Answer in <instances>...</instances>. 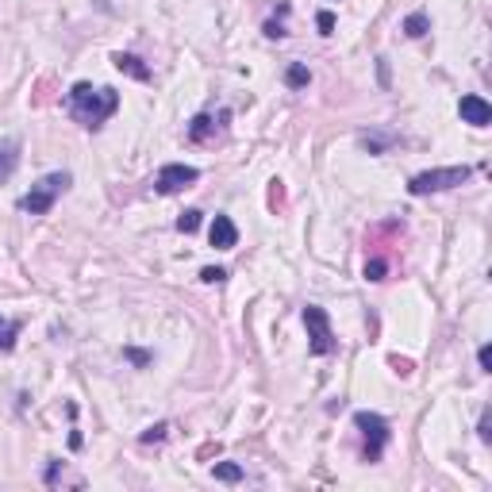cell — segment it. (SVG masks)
Returning <instances> with one entry per match:
<instances>
[{"label": "cell", "mask_w": 492, "mask_h": 492, "mask_svg": "<svg viewBox=\"0 0 492 492\" xmlns=\"http://www.w3.org/2000/svg\"><path fill=\"white\" fill-rule=\"evenodd\" d=\"M477 434H481V442H492V416H489V412L481 416V427H477Z\"/></svg>", "instance_id": "obj_25"}, {"label": "cell", "mask_w": 492, "mask_h": 492, "mask_svg": "<svg viewBox=\"0 0 492 492\" xmlns=\"http://www.w3.org/2000/svg\"><path fill=\"white\" fill-rule=\"evenodd\" d=\"M16 162H19V142L16 139L0 142V181H8L16 173Z\"/></svg>", "instance_id": "obj_11"}, {"label": "cell", "mask_w": 492, "mask_h": 492, "mask_svg": "<svg viewBox=\"0 0 492 492\" xmlns=\"http://www.w3.org/2000/svg\"><path fill=\"white\" fill-rule=\"evenodd\" d=\"M377 77H381V89H389V58H377Z\"/></svg>", "instance_id": "obj_27"}, {"label": "cell", "mask_w": 492, "mask_h": 492, "mask_svg": "<svg viewBox=\"0 0 492 492\" xmlns=\"http://www.w3.org/2000/svg\"><path fill=\"white\" fill-rule=\"evenodd\" d=\"M473 169L469 166H446V169H427V173H416L408 181L412 196H431V192H446V189H458V185L469 181Z\"/></svg>", "instance_id": "obj_3"}, {"label": "cell", "mask_w": 492, "mask_h": 492, "mask_svg": "<svg viewBox=\"0 0 492 492\" xmlns=\"http://www.w3.org/2000/svg\"><path fill=\"white\" fill-rule=\"evenodd\" d=\"M201 181V169L196 166H181V162H169V166L158 169V177H154V192H162V196H173V192H185L189 185Z\"/></svg>", "instance_id": "obj_6"}, {"label": "cell", "mask_w": 492, "mask_h": 492, "mask_svg": "<svg viewBox=\"0 0 492 492\" xmlns=\"http://www.w3.org/2000/svg\"><path fill=\"white\" fill-rule=\"evenodd\" d=\"M208 239H212L216 251H235V246H239V227L231 223V216H216L208 227Z\"/></svg>", "instance_id": "obj_8"}, {"label": "cell", "mask_w": 492, "mask_h": 492, "mask_svg": "<svg viewBox=\"0 0 492 492\" xmlns=\"http://www.w3.org/2000/svg\"><path fill=\"white\" fill-rule=\"evenodd\" d=\"M458 112H461V119L473 124V127H489L492 124V104L484 101V96H477V92H466V96H461Z\"/></svg>", "instance_id": "obj_7"}, {"label": "cell", "mask_w": 492, "mask_h": 492, "mask_svg": "<svg viewBox=\"0 0 492 492\" xmlns=\"http://www.w3.org/2000/svg\"><path fill=\"white\" fill-rule=\"evenodd\" d=\"M127 358H131L135 362V366H151V354H146V350H135V346H127Z\"/></svg>", "instance_id": "obj_24"}, {"label": "cell", "mask_w": 492, "mask_h": 492, "mask_svg": "<svg viewBox=\"0 0 492 492\" xmlns=\"http://www.w3.org/2000/svg\"><path fill=\"white\" fill-rule=\"evenodd\" d=\"M212 473H216V481H227V484L242 481V466H239V461H219V466H212Z\"/></svg>", "instance_id": "obj_15"}, {"label": "cell", "mask_w": 492, "mask_h": 492, "mask_svg": "<svg viewBox=\"0 0 492 492\" xmlns=\"http://www.w3.org/2000/svg\"><path fill=\"white\" fill-rule=\"evenodd\" d=\"M69 185H74V173H69V169H54V173H46L42 181H35L31 192L19 196V212H27V216H46Z\"/></svg>", "instance_id": "obj_2"}, {"label": "cell", "mask_w": 492, "mask_h": 492, "mask_svg": "<svg viewBox=\"0 0 492 492\" xmlns=\"http://www.w3.org/2000/svg\"><path fill=\"white\" fill-rule=\"evenodd\" d=\"M358 139H362V146H366L369 154H384L392 142H396V135L392 131H362Z\"/></svg>", "instance_id": "obj_12"}, {"label": "cell", "mask_w": 492, "mask_h": 492, "mask_svg": "<svg viewBox=\"0 0 492 492\" xmlns=\"http://www.w3.org/2000/svg\"><path fill=\"white\" fill-rule=\"evenodd\" d=\"M477 362H481V369L489 373L492 369V346H481V350H477Z\"/></svg>", "instance_id": "obj_26"}, {"label": "cell", "mask_w": 492, "mask_h": 492, "mask_svg": "<svg viewBox=\"0 0 492 492\" xmlns=\"http://www.w3.org/2000/svg\"><path fill=\"white\" fill-rule=\"evenodd\" d=\"M304 327H308L312 354H316V358L339 350V339L331 334V319H327V312L319 308V304H308V308H304Z\"/></svg>", "instance_id": "obj_5"}, {"label": "cell", "mask_w": 492, "mask_h": 492, "mask_svg": "<svg viewBox=\"0 0 492 492\" xmlns=\"http://www.w3.org/2000/svg\"><path fill=\"white\" fill-rule=\"evenodd\" d=\"M112 62H116V69H124V74H131L135 81H151V66H142V58H135V54H112Z\"/></svg>", "instance_id": "obj_10"}, {"label": "cell", "mask_w": 492, "mask_h": 492, "mask_svg": "<svg viewBox=\"0 0 492 492\" xmlns=\"http://www.w3.org/2000/svg\"><path fill=\"white\" fill-rule=\"evenodd\" d=\"M169 434V423H154V427H146V431L139 434V442L142 446H154V442H162Z\"/></svg>", "instance_id": "obj_20"}, {"label": "cell", "mask_w": 492, "mask_h": 492, "mask_svg": "<svg viewBox=\"0 0 492 492\" xmlns=\"http://www.w3.org/2000/svg\"><path fill=\"white\" fill-rule=\"evenodd\" d=\"M58 469H62V461H51V469H46V481H51V484L58 481Z\"/></svg>", "instance_id": "obj_29"}, {"label": "cell", "mask_w": 492, "mask_h": 492, "mask_svg": "<svg viewBox=\"0 0 492 492\" xmlns=\"http://www.w3.org/2000/svg\"><path fill=\"white\" fill-rule=\"evenodd\" d=\"M285 16H289V4H281V8H277V16L273 19H266V27H262V31H266V39H285Z\"/></svg>", "instance_id": "obj_14"}, {"label": "cell", "mask_w": 492, "mask_h": 492, "mask_svg": "<svg viewBox=\"0 0 492 492\" xmlns=\"http://www.w3.org/2000/svg\"><path fill=\"white\" fill-rule=\"evenodd\" d=\"M389 277V262L381 258V254H373V258L366 262V281H384Z\"/></svg>", "instance_id": "obj_17"}, {"label": "cell", "mask_w": 492, "mask_h": 492, "mask_svg": "<svg viewBox=\"0 0 492 492\" xmlns=\"http://www.w3.org/2000/svg\"><path fill=\"white\" fill-rule=\"evenodd\" d=\"M227 119H231V112H227L219 124H216V116H212V112H201V116H192V119H189V142H208L212 135H216L219 127L227 124Z\"/></svg>", "instance_id": "obj_9"}, {"label": "cell", "mask_w": 492, "mask_h": 492, "mask_svg": "<svg viewBox=\"0 0 492 492\" xmlns=\"http://www.w3.org/2000/svg\"><path fill=\"white\" fill-rule=\"evenodd\" d=\"M227 277V269H219V266H204L201 269V281H208V285H219Z\"/></svg>", "instance_id": "obj_22"}, {"label": "cell", "mask_w": 492, "mask_h": 492, "mask_svg": "<svg viewBox=\"0 0 492 492\" xmlns=\"http://www.w3.org/2000/svg\"><path fill=\"white\" fill-rule=\"evenodd\" d=\"M354 427H358L362 439H366V450H362V458H366V461H381L384 446H389V439H392L389 419L377 416V412H358V416H354Z\"/></svg>", "instance_id": "obj_4"}, {"label": "cell", "mask_w": 492, "mask_h": 492, "mask_svg": "<svg viewBox=\"0 0 492 492\" xmlns=\"http://www.w3.org/2000/svg\"><path fill=\"white\" fill-rule=\"evenodd\" d=\"M285 81H289V89H304V85L312 81V74H308V66H289V74H285Z\"/></svg>", "instance_id": "obj_18"}, {"label": "cell", "mask_w": 492, "mask_h": 492, "mask_svg": "<svg viewBox=\"0 0 492 492\" xmlns=\"http://www.w3.org/2000/svg\"><path fill=\"white\" fill-rule=\"evenodd\" d=\"M19 334V319H0V350H12Z\"/></svg>", "instance_id": "obj_16"}, {"label": "cell", "mask_w": 492, "mask_h": 492, "mask_svg": "<svg viewBox=\"0 0 492 492\" xmlns=\"http://www.w3.org/2000/svg\"><path fill=\"white\" fill-rule=\"evenodd\" d=\"M316 24H319V35H331L334 31V16H331V12H319Z\"/></svg>", "instance_id": "obj_23"}, {"label": "cell", "mask_w": 492, "mask_h": 492, "mask_svg": "<svg viewBox=\"0 0 492 492\" xmlns=\"http://www.w3.org/2000/svg\"><path fill=\"white\" fill-rule=\"evenodd\" d=\"M66 108H69V116H74L81 127L96 131V127H101L104 119H108L112 112L119 108V92L112 89V85H89V81H77L74 89L66 92Z\"/></svg>", "instance_id": "obj_1"}, {"label": "cell", "mask_w": 492, "mask_h": 492, "mask_svg": "<svg viewBox=\"0 0 492 492\" xmlns=\"http://www.w3.org/2000/svg\"><path fill=\"white\" fill-rule=\"evenodd\" d=\"M389 362H392V369H396L400 377H408V373H412V362H408V358H389Z\"/></svg>", "instance_id": "obj_28"}, {"label": "cell", "mask_w": 492, "mask_h": 492, "mask_svg": "<svg viewBox=\"0 0 492 492\" xmlns=\"http://www.w3.org/2000/svg\"><path fill=\"white\" fill-rule=\"evenodd\" d=\"M269 208H273V212L285 208V185L281 181H269Z\"/></svg>", "instance_id": "obj_21"}, {"label": "cell", "mask_w": 492, "mask_h": 492, "mask_svg": "<svg viewBox=\"0 0 492 492\" xmlns=\"http://www.w3.org/2000/svg\"><path fill=\"white\" fill-rule=\"evenodd\" d=\"M196 227H201V212H196V208H189V212L177 216V231H181V235H192Z\"/></svg>", "instance_id": "obj_19"}, {"label": "cell", "mask_w": 492, "mask_h": 492, "mask_svg": "<svg viewBox=\"0 0 492 492\" xmlns=\"http://www.w3.org/2000/svg\"><path fill=\"white\" fill-rule=\"evenodd\" d=\"M427 31H431V19H427V12H412V16L404 19V35H408V39H423Z\"/></svg>", "instance_id": "obj_13"}]
</instances>
